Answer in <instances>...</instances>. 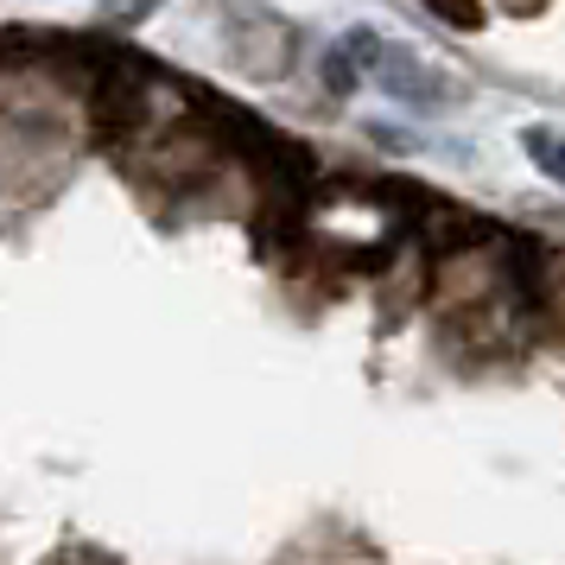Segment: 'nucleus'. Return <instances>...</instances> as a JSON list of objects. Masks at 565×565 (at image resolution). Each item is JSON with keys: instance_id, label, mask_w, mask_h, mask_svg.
<instances>
[{"instance_id": "f257e3e1", "label": "nucleus", "mask_w": 565, "mask_h": 565, "mask_svg": "<svg viewBox=\"0 0 565 565\" xmlns=\"http://www.w3.org/2000/svg\"><path fill=\"white\" fill-rule=\"evenodd\" d=\"M527 147H534L540 172H546V179H553V184H565V140H559V134H534Z\"/></svg>"}, {"instance_id": "f03ea898", "label": "nucleus", "mask_w": 565, "mask_h": 565, "mask_svg": "<svg viewBox=\"0 0 565 565\" xmlns=\"http://www.w3.org/2000/svg\"><path fill=\"white\" fill-rule=\"evenodd\" d=\"M553 318H559V331H565V280L553 286Z\"/></svg>"}, {"instance_id": "7ed1b4c3", "label": "nucleus", "mask_w": 565, "mask_h": 565, "mask_svg": "<svg viewBox=\"0 0 565 565\" xmlns=\"http://www.w3.org/2000/svg\"><path fill=\"white\" fill-rule=\"evenodd\" d=\"M52 565H71V559H52Z\"/></svg>"}]
</instances>
